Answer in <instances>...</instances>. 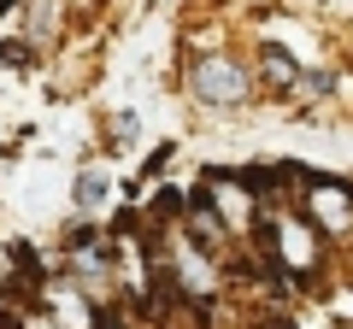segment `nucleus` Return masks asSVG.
Wrapping results in <instances>:
<instances>
[{"instance_id":"nucleus-6","label":"nucleus","mask_w":353,"mask_h":329,"mask_svg":"<svg viewBox=\"0 0 353 329\" xmlns=\"http://www.w3.org/2000/svg\"><path fill=\"white\" fill-rule=\"evenodd\" d=\"M259 65H265V76H271V83H277V89H294V65L283 59L277 47H265V53H259Z\"/></svg>"},{"instance_id":"nucleus-2","label":"nucleus","mask_w":353,"mask_h":329,"mask_svg":"<svg viewBox=\"0 0 353 329\" xmlns=\"http://www.w3.org/2000/svg\"><path fill=\"white\" fill-rule=\"evenodd\" d=\"M271 235H277V270H312L318 265L312 217H283V224H271Z\"/></svg>"},{"instance_id":"nucleus-1","label":"nucleus","mask_w":353,"mask_h":329,"mask_svg":"<svg viewBox=\"0 0 353 329\" xmlns=\"http://www.w3.org/2000/svg\"><path fill=\"white\" fill-rule=\"evenodd\" d=\"M189 89H194V100H206V106H241L253 94V71L241 59H230V53H206V59H194Z\"/></svg>"},{"instance_id":"nucleus-3","label":"nucleus","mask_w":353,"mask_h":329,"mask_svg":"<svg viewBox=\"0 0 353 329\" xmlns=\"http://www.w3.org/2000/svg\"><path fill=\"white\" fill-rule=\"evenodd\" d=\"M306 206H312L318 229H347L353 224V194L324 182V177H306Z\"/></svg>"},{"instance_id":"nucleus-5","label":"nucleus","mask_w":353,"mask_h":329,"mask_svg":"<svg viewBox=\"0 0 353 329\" xmlns=\"http://www.w3.org/2000/svg\"><path fill=\"white\" fill-rule=\"evenodd\" d=\"M106 194H112V182H101V171H83V182H77V200L94 212V206H106Z\"/></svg>"},{"instance_id":"nucleus-4","label":"nucleus","mask_w":353,"mask_h":329,"mask_svg":"<svg viewBox=\"0 0 353 329\" xmlns=\"http://www.w3.org/2000/svg\"><path fill=\"white\" fill-rule=\"evenodd\" d=\"M176 277H183V288H189V294H212V288H218L212 259L194 253V247H176Z\"/></svg>"}]
</instances>
